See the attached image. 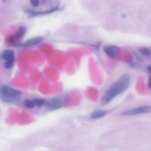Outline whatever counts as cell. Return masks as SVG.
Segmentation results:
<instances>
[{"label": "cell", "mask_w": 151, "mask_h": 151, "mask_svg": "<svg viewBox=\"0 0 151 151\" xmlns=\"http://www.w3.org/2000/svg\"><path fill=\"white\" fill-rule=\"evenodd\" d=\"M104 51L111 58L117 59L119 54L120 49L118 46L115 45H106L104 48Z\"/></svg>", "instance_id": "cell-5"}, {"label": "cell", "mask_w": 151, "mask_h": 151, "mask_svg": "<svg viewBox=\"0 0 151 151\" xmlns=\"http://www.w3.org/2000/svg\"><path fill=\"white\" fill-rule=\"evenodd\" d=\"M106 111L102 110H97L93 112L91 115V118L92 119H96L104 117L106 114Z\"/></svg>", "instance_id": "cell-9"}, {"label": "cell", "mask_w": 151, "mask_h": 151, "mask_svg": "<svg viewBox=\"0 0 151 151\" xmlns=\"http://www.w3.org/2000/svg\"><path fill=\"white\" fill-rule=\"evenodd\" d=\"M148 88L149 89L151 90V75L150 76V79H149V82L148 83Z\"/></svg>", "instance_id": "cell-14"}, {"label": "cell", "mask_w": 151, "mask_h": 151, "mask_svg": "<svg viewBox=\"0 0 151 151\" xmlns=\"http://www.w3.org/2000/svg\"><path fill=\"white\" fill-rule=\"evenodd\" d=\"M45 104L47 109L52 111L61 108L63 105V101L59 98H52L47 101Z\"/></svg>", "instance_id": "cell-6"}, {"label": "cell", "mask_w": 151, "mask_h": 151, "mask_svg": "<svg viewBox=\"0 0 151 151\" xmlns=\"http://www.w3.org/2000/svg\"><path fill=\"white\" fill-rule=\"evenodd\" d=\"M30 4L34 7H38L40 5V1L38 0H32L30 1Z\"/></svg>", "instance_id": "cell-13"}, {"label": "cell", "mask_w": 151, "mask_h": 151, "mask_svg": "<svg viewBox=\"0 0 151 151\" xmlns=\"http://www.w3.org/2000/svg\"><path fill=\"white\" fill-rule=\"evenodd\" d=\"M147 71L150 73H151V66H148L147 67Z\"/></svg>", "instance_id": "cell-15"}, {"label": "cell", "mask_w": 151, "mask_h": 151, "mask_svg": "<svg viewBox=\"0 0 151 151\" xmlns=\"http://www.w3.org/2000/svg\"><path fill=\"white\" fill-rule=\"evenodd\" d=\"M151 112V107L149 105L142 106L126 111L122 113L124 116H133L142 113H148Z\"/></svg>", "instance_id": "cell-4"}, {"label": "cell", "mask_w": 151, "mask_h": 151, "mask_svg": "<svg viewBox=\"0 0 151 151\" xmlns=\"http://www.w3.org/2000/svg\"><path fill=\"white\" fill-rule=\"evenodd\" d=\"M26 32V29L24 27L21 26L19 28L16 34L10 36L7 39V41L10 43H13L18 40L24 36Z\"/></svg>", "instance_id": "cell-8"}, {"label": "cell", "mask_w": 151, "mask_h": 151, "mask_svg": "<svg viewBox=\"0 0 151 151\" xmlns=\"http://www.w3.org/2000/svg\"><path fill=\"white\" fill-rule=\"evenodd\" d=\"M43 40V38L41 36H38V37H34L32 39H29L27 40L19 43L18 44H16L15 46L18 48H27V47H31V46H34L37 45L39 43H40Z\"/></svg>", "instance_id": "cell-7"}, {"label": "cell", "mask_w": 151, "mask_h": 151, "mask_svg": "<svg viewBox=\"0 0 151 151\" xmlns=\"http://www.w3.org/2000/svg\"><path fill=\"white\" fill-rule=\"evenodd\" d=\"M0 57L5 60L4 66L6 69H10L13 66L15 60L14 52L13 51L11 50L4 51L1 55Z\"/></svg>", "instance_id": "cell-3"}, {"label": "cell", "mask_w": 151, "mask_h": 151, "mask_svg": "<svg viewBox=\"0 0 151 151\" xmlns=\"http://www.w3.org/2000/svg\"><path fill=\"white\" fill-rule=\"evenodd\" d=\"M33 101L35 106H39V107L42 106L45 104V101L42 99L37 98V99H34Z\"/></svg>", "instance_id": "cell-12"}, {"label": "cell", "mask_w": 151, "mask_h": 151, "mask_svg": "<svg viewBox=\"0 0 151 151\" xmlns=\"http://www.w3.org/2000/svg\"><path fill=\"white\" fill-rule=\"evenodd\" d=\"M21 93L8 85L0 83V99L4 103H13L19 100Z\"/></svg>", "instance_id": "cell-2"}, {"label": "cell", "mask_w": 151, "mask_h": 151, "mask_svg": "<svg viewBox=\"0 0 151 151\" xmlns=\"http://www.w3.org/2000/svg\"><path fill=\"white\" fill-rule=\"evenodd\" d=\"M24 105L27 108H33L35 106L33 100H31L28 99H25L24 101Z\"/></svg>", "instance_id": "cell-10"}, {"label": "cell", "mask_w": 151, "mask_h": 151, "mask_svg": "<svg viewBox=\"0 0 151 151\" xmlns=\"http://www.w3.org/2000/svg\"><path fill=\"white\" fill-rule=\"evenodd\" d=\"M131 79L128 74H124L111 85L105 92L101 99V103L105 105L117 96L124 93L129 87Z\"/></svg>", "instance_id": "cell-1"}, {"label": "cell", "mask_w": 151, "mask_h": 151, "mask_svg": "<svg viewBox=\"0 0 151 151\" xmlns=\"http://www.w3.org/2000/svg\"><path fill=\"white\" fill-rule=\"evenodd\" d=\"M139 51H140V53L144 56H149L151 55L150 50L146 48H142L140 49Z\"/></svg>", "instance_id": "cell-11"}]
</instances>
